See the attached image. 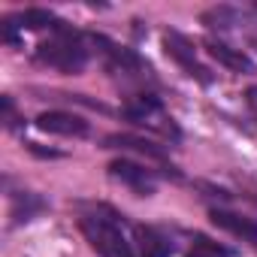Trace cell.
<instances>
[{"mask_svg": "<svg viewBox=\"0 0 257 257\" xmlns=\"http://www.w3.org/2000/svg\"><path fill=\"white\" fill-rule=\"evenodd\" d=\"M79 230L85 233L88 245L100 257H137L134 242L127 239L124 227L118 224V215L112 209H106V206L85 209L79 215Z\"/></svg>", "mask_w": 257, "mask_h": 257, "instance_id": "1", "label": "cell"}, {"mask_svg": "<svg viewBox=\"0 0 257 257\" xmlns=\"http://www.w3.org/2000/svg\"><path fill=\"white\" fill-rule=\"evenodd\" d=\"M88 58L91 55H88L85 40L76 31L64 28L61 22H58L55 34L46 43H40V49H37V61L52 67V70H61V73H82Z\"/></svg>", "mask_w": 257, "mask_h": 257, "instance_id": "2", "label": "cell"}, {"mask_svg": "<svg viewBox=\"0 0 257 257\" xmlns=\"http://www.w3.org/2000/svg\"><path fill=\"white\" fill-rule=\"evenodd\" d=\"M164 49H167V55L191 76V79H197V82H203V85H209L212 82V76H209V67L206 64H200V58H197V52H194V46H191V40H185L182 34H176V31H167L164 34Z\"/></svg>", "mask_w": 257, "mask_h": 257, "instance_id": "3", "label": "cell"}, {"mask_svg": "<svg viewBox=\"0 0 257 257\" xmlns=\"http://www.w3.org/2000/svg\"><path fill=\"white\" fill-rule=\"evenodd\" d=\"M109 176H112L115 182H121L124 188H131L134 194H140V197H152V194H155V188H158L155 173H152L149 167H143V164L131 161V158L112 161V164H109Z\"/></svg>", "mask_w": 257, "mask_h": 257, "instance_id": "4", "label": "cell"}, {"mask_svg": "<svg viewBox=\"0 0 257 257\" xmlns=\"http://www.w3.org/2000/svg\"><path fill=\"white\" fill-rule=\"evenodd\" d=\"M37 127L46 134H58V137H88V121L73 112H61V109L43 112L37 118Z\"/></svg>", "mask_w": 257, "mask_h": 257, "instance_id": "5", "label": "cell"}, {"mask_svg": "<svg viewBox=\"0 0 257 257\" xmlns=\"http://www.w3.org/2000/svg\"><path fill=\"white\" fill-rule=\"evenodd\" d=\"M212 221H215L221 230H227L230 236H236V239L248 242V245L257 251V221H251V218H242V215H236V212H227V209H212Z\"/></svg>", "mask_w": 257, "mask_h": 257, "instance_id": "6", "label": "cell"}, {"mask_svg": "<svg viewBox=\"0 0 257 257\" xmlns=\"http://www.w3.org/2000/svg\"><path fill=\"white\" fill-rule=\"evenodd\" d=\"M206 49H209V55L212 58H218V64H224L227 70H233V73H254V64H251V58L248 55H242L239 49H230L227 43H221V40H206Z\"/></svg>", "mask_w": 257, "mask_h": 257, "instance_id": "7", "label": "cell"}, {"mask_svg": "<svg viewBox=\"0 0 257 257\" xmlns=\"http://www.w3.org/2000/svg\"><path fill=\"white\" fill-rule=\"evenodd\" d=\"M134 233H137V248L143 257H170L173 254V242L164 233H158L155 227H137Z\"/></svg>", "mask_w": 257, "mask_h": 257, "instance_id": "8", "label": "cell"}, {"mask_svg": "<svg viewBox=\"0 0 257 257\" xmlns=\"http://www.w3.org/2000/svg\"><path fill=\"white\" fill-rule=\"evenodd\" d=\"M188 257H227V251H224V248H218L215 242H209V239H203V236H200V239L194 242V248L188 251Z\"/></svg>", "mask_w": 257, "mask_h": 257, "instance_id": "9", "label": "cell"}]
</instances>
